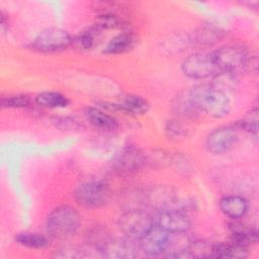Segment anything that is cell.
<instances>
[{
    "label": "cell",
    "mask_w": 259,
    "mask_h": 259,
    "mask_svg": "<svg viewBox=\"0 0 259 259\" xmlns=\"http://www.w3.org/2000/svg\"><path fill=\"white\" fill-rule=\"evenodd\" d=\"M35 101L38 105L49 108L66 107L69 104V100L65 95L54 91H45L39 93L36 96Z\"/></svg>",
    "instance_id": "23"
},
{
    "label": "cell",
    "mask_w": 259,
    "mask_h": 259,
    "mask_svg": "<svg viewBox=\"0 0 259 259\" xmlns=\"http://www.w3.org/2000/svg\"><path fill=\"white\" fill-rule=\"evenodd\" d=\"M87 237H88L89 244L94 246L96 249H98L99 252L106 245V243L111 239L108 236V234H106V232L101 229H95L91 231L87 235Z\"/></svg>",
    "instance_id": "28"
},
{
    "label": "cell",
    "mask_w": 259,
    "mask_h": 259,
    "mask_svg": "<svg viewBox=\"0 0 259 259\" xmlns=\"http://www.w3.org/2000/svg\"><path fill=\"white\" fill-rule=\"evenodd\" d=\"M142 200L145 204L156 210L180 208V202L176 192L171 187L167 186H155L146 190L142 194Z\"/></svg>",
    "instance_id": "10"
},
{
    "label": "cell",
    "mask_w": 259,
    "mask_h": 259,
    "mask_svg": "<svg viewBox=\"0 0 259 259\" xmlns=\"http://www.w3.org/2000/svg\"><path fill=\"white\" fill-rule=\"evenodd\" d=\"M238 140L237 125H226L213 130L206 138V148L213 154H223L228 152Z\"/></svg>",
    "instance_id": "11"
},
{
    "label": "cell",
    "mask_w": 259,
    "mask_h": 259,
    "mask_svg": "<svg viewBox=\"0 0 259 259\" xmlns=\"http://www.w3.org/2000/svg\"><path fill=\"white\" fill-rule=\"evenodd\" d=\"M72 42L68 31L51 27L40 31L32 41V47L40 52H56L68 48Z\"/></svg>",
    "instance_id": "8"
},
{
    "label": "cell",
    "mask_w": 259,
    "mask_h": 259,
    "mask_svg": "<svg viewBox=\"0 0 259 259\" xmlns=\"http://www.w3.org/2000/svg\"><path fill=\"white\" fill-rule=\"evenodd\" d=\"M231 231L234 242L248 247V245L257 242L258 233L255 229L248 228L242 224H232Z\"/></svg>",
    "instance_id": "21"
},
{
    "label": "cell",
    "mask_w": 259,
    "mask_h": 259,
    "mask_svg": "<svg viewBox=\"0 0 259 259\" xmlns=\"http://www.w3.org/2000/svg\"><path fill=\"white\" fill-rule=\"evenodd\" d=\"M136 42V37L133 32L124 31L114 36L105 47L103 53L107 55H116L131 50Z\"/></svg>",
    "instance_id": "16"
},
{
    "label": "cell",
    "mask_w": 259,
    "mask_h": 259,
    "mask_svg": "<svg viewBox=\"0 0 259 259\" xmlns=\"http://www.w3.org/2000/svg\"><path fill=\"white\" fill-rule=\"evenodd\" d=\"M189 97L197 110L212 117H224L230 111V100L227 94L209 85H197L189 92Z\"/></svg>",
    "instance_id": "1"
},
{
    "label": "cell",
    "mask_w": 259,
    "mask_h": 259,
    "mask_svg": "<svg viewBox=\"0 0 259 259\" xmlns=\"http://www.w3.org/2000/svg\"><path fill=\"white\" fill-rule=\"evenodd\" d=\"M1 104L7 108H25L31 105V99L27 95L22 94L8 95L1 99Z\"/></svg>",
    "instance_id": "26"
},
{
    "label": "cell",
    "mask_w": 259,
    "mask_h": 259,
    "mask_svg": "<svg viewBox=\"0 0 259 259\" xmlns=\"http://www.w3.org/2000/svg\"><path fill=\"white\" fill-rule=\"evenodd\" d=\"M119 229L132 239H140L153 226L154 220L148 212L139 208H130L118 220Z\"/></svg>",
    "instance_id": "5"
},
{
    "label": "cell",
    "mask_w": 259,
    "mask_h": 259,
    "mask_svg": "<svg viewBox=\"0 0 259 259\" xmlns=\"http://www.w3.org/2000/svg\"><path fill=\"white\" fill-rule=\"evenodd\" d=\"M86 117L87 119L96 127L101 128V130H105V131H112L115 130L118 126L117 120L103 112L102 110L95 108V107H88L85 111Z\"/></svg>",
    "instance_id": "17"
},
{
    "label": "cell",
    "mask_w": 259,
    "mask_h": 259,
    "mask_svg": "<svg viewBox=\"0 0 259 259\" xmlns=\"http://www.w3.org/2000/svg\"><path fill=\"white\" fill-rule=\"evenodd\" d=\"M154 224L170 234L186 233L190 226V220L186 212L180 208H167L157 210L153 217Z\"/></svg>",
    "instance_id": "6"
},
{
    "label": "cell",
    "mask_w": 259,
    "mask_h": 259,
    "mask_svg": "<svg viewBox=\"0 0 259 259\" xmlns=\"http://www.w3.org/2000/svg\"><path fill=\"white\" fill-rule=\"evenodd\" d=\"M56 256L60 258H80L83 257V254L82 250L76 247H64L59 250V253L56 254Z\"/></svg>",
    "instance_id": "31"
},
{
    "label": "cell",
    "mask_w": 259,
    "mask_h": 259,
    "mask_svg": "<svg viewBox=\"0 0 259 259\" xmlns=\"http://www.w3.org/2000/svg\"><path fill=\"white\" fill-rule=\"evenodd\" d=\"M80 225L78 211L70 205H60L54 208L47 219L48 233L56 239H66L73 236Z\"/></svg>",
    "instance_id": "2"
},
{
    "label": "cell",
    "mask_w": 259,
    "mask_h": 259,
    "mask_svg": "<svg viewBox=\"0 0 259 259\" xmlns=\"http://www.w3.org/2000/svg\"><path fill=\"white\" fill-rule=\"evenodd\" d=\"M249 56L248 50L241 45L224 46L212 53L218 69L233 73L245 68Z\"/></svg>",
    "instance_id": "3"
},
{
    "label": "cell",
    "mask_w": 259,
    "mask_h": 259,
    "mask_svg": "<svg viewBox=\"0 0 259 259\" xmlns=\"http://www.w3.org/2000/svg\"><path fill=\"white\" fill-rule=\"evenodd\" d=\"M146 158L142 151L134 146L124 147L111 162L112 169L119 175H131L142 168Z\"/></svg>",
    "instance_id": "9"
},
{
    "label": "cell",
    "mask_w": 259,
    "mask_h": 259,
    "mask_svg": "<svg viewBox=\"0 0 259 259\" xmlns=\"http://www.w3.org/2000/svg\"><path fill=\"white\" fill-rule=\"evenodd\" d=\"M169 238L170 233L154 224V226L139 239V246L148 255H159L166 251Z\"/></svg>",
    "instance_id": "12"
},
{
    "label": "cell",
    "mask_w": 259,
    "mask_h": 259,
    "mask_svg": "<svg viewBox=\"0 0 259 259\" xmlns=\"http://www.w3.org/2000/svg\"><path fill=\"white\" fill-rule=\"evenodd\" d=\"M214 250L217 258H244L248 256V247L234 241L231 243H215Z\"/></svg>",
    "instance_id": "19"
},
{
    "label": "cell",
    "mask_w": 259,
    "mask_h": 259,
    "mask_svg": "<svg viewBox=\"0 0 259 259\" xmlns=\"http://www.w3.org/2000/svg\"><path fill=\"white\" fill-rule=\"evenodd\" d=\"M118 107L120 110L125 111L127 113H133V114H143L148 111L149 109V103L148 101L143 98L142 96L135 95V94H128L124 96L120 103L115 105Z\"/></svg>",
    "instance_id": "18"
},
{
    "label": "cell",
    "mask_w": 259,
    "mask_h": 259,
    "mask_svg": "<svg viewBox=\"0 0 259 259\" xmlns=\"http://www.w3.org/2000/svg\"><path fill=\"white\" fill-rule=\"evenodd\" d=\"M15 241L24 247L31 248V249H42L49 246L50 241L49 239L37 233H30V232H24L19 233L15 236Z\"/></svg>",
    "instance_id": "22"
},
{
    "label": "cell",
    "mask_w": 259,
    "mask_h": 259,
    "mask_svg": "<svg viewBox=\"0 0 259 259\" xmlns=\"http://www.w3.org/2000/svg\"><path fill=\"white\" fill-rule=\"evenodd\" d=\"M166 132L169 137L176 139L183 137L185 134L182 125L177 121H169L166 126Z\"/></svg>",
    "instance_id": "30"
},
{
    "label": "cell",
    "mask_w": 259,
    "mask_h": 259,
    "mask_svg": "<svg viewBox=\"0 0 259 259\" xmlns=\"http://www.w3.org/2000/svg\"><path fill=\"white\" fill-rule=\"evenodd\" d=\"M223 31L221 28L215 27L213 25H203L199 27L191 36L190 40L191 44L197 46H210L217 42L222 36Z\"/></svg>",
    "instance_id": "15"
},
{
    "label": "cell",
    "mask_w": 259,
    "mask_h": 259,
    "mask_svg": "<svg viewBox=\"0 0 259 259\" xmlns=\"http://www.w3.org/2000/svg\"><path fill=\"white\" fill-rule=\"evenodd\" d=\"M109 196V187L102 181H88L82 183L74 192L76 201L87 208L102 206L108 201Z\"/></svg>",
    "instance_id": "4"
},
{
    "label": "cell",
    "mask_w": 259,
    "mask_h": 259,
    "mask_svg": "<svg viewBox=\"0 0 259 259\" xmlns=\"http://www.w3.org/2000/svg\"><path fill=\"white\" fill-rule=\"evenodd\" d=\"M182 71L190 78L203 79L213 76L219 69L213 61L212 54L197 53L189 56L183 61Z\"/></svg>",
    "instance_id": "7"
},
{
    "label": "cell",
    "mask_w": 259,
    "mask_h": 259,
    "mask_svg": "<svg viewBox=\"0 0 259 259\" xmlns=\"http://www.w3.org/2000/svg\"><path fill=\"white\" fill-rule=\"evenodd\" d=\"M214 246L215 243H209L205 241H193L188 244L186 250L190 258H210L215 257Z\"/></svg>",
    "instance_id": "24"
},
{
    "label": "cell",
    "mask_w": 259,
    "mask_h": 259,
    "mask_svg": "<svg viewBox=\"0 0 259 259\" xmlns=\"http://www.w3.org/2000/svg\"><path fill=\"white\" fill-rule=\"evenodd\" d=\"M220 207L227 217L238 220L246 214L248 201L240 195H228L221 199Z\"/></svg>",
    "instance_id": "14"
},
{
    "label": "cell",
    "mask_w": 259,
    "mask_h": 259,
    "mask_svg": "<svg viewBox=\"0 0 259 259\" xmlns=\"http://www.w3.org/2000/svg\"><path fill=\"white\" fill-rule=\"evenodd\" d=\"M138 248L132 238L128 239H110L100 250L106 258L128 259L137 256Z\"/></svg>",
    "instance_id": "13"
},
{
    "label": "cell",
    "mask_w": 259,
    "mask_h": 259,
    "mask_svg": "<svg viewBox=\"0 0 259 259\" xmlns=\"http://www.w3.org/2000/svg\"><path fill=\"white\" fill-rule=\"evenodd\" d=\"M95 32H96V29L94 28H88L80 32V34L76 39L78 46L84 50L91 49L95 44V37H96Z\"/></svg>",
    "instance_id": "29"
},
{
    "label": "cell",
    "mask_w": 259,
    "mask_h": 259,
    "mask_svg": "<svg viewBox=\"0 0 259 259\" xmlns=\"http://www.w3.org/2000/svg\"><path fill=\"white\" fill-rule=\"evenodd\" d=\"M237 125L240 130H243L251 135L257 136V131H258V109H257V107H253L251 110H249L244 115V117L240 121H238Z\"/></svg>",
    "instance_id": "25"
},
{
    "label": "cell",
    "mask_w": 259,
    "mask_h": 259,
    "mask_svg": "<svg viewBox=\"0 0 259 259\" xmlns=\"http://www.w3.org/2000/svg\"><path fill=\"white\" fill-rule=\"evenodd\" d=\"M121 25V19L113 13L107 12L96 17V26L99 28H117Z\"/></svg>",
    "instance_id": "27"
},
{
    "label": "cell",
    "mask_w": 259,
    "mask_h": 259,
    "mask_svg": "<svg viewBox=\"0 0 259 259\" xmlns=\"http://www.w3.org/2000/svg\"><path fill=\"white\" fill-rule=\"evenodd\" d=\"M237 83H238V79H237L236 73L219 70L212 76V82L210 85L217 90L227 94V92L232 91L236 88Z\"/></svg>",
    "instance_id": "20"
}]
</instances>
